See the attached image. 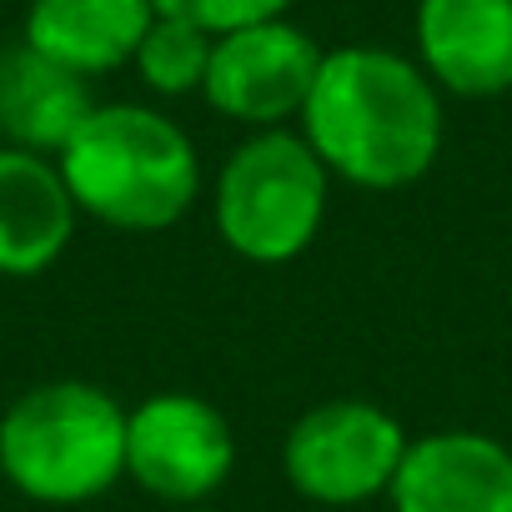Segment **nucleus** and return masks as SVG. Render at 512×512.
I'll return each instance as SVG.
<instances>
[{
	"label": "nucleus",
	"mask_w": 512,
	"mask_h": 512,
	"mask_svg": "<svg viewBox=\"0 0 512 512\" xmlns=\"http://www.w3.org/2000/svg\"><path fill=\"white\" fill-rule=\"evenodd\" d=\"M76 216L56 156L0 146V277L51 272L76 236Z\"/></svg>",
	"instance_id": "nucleus-10"
},
{
	"label": "nucleus",
	"mask_w": 512,
	"mask_h": 512,
	"mask_svg": "<svg viewBox=\"0 0 512 512\" xmlns=\"http://www.w3.org/2000/svg\"><path fill=\"white\" fill-rule=\"evenodd\" d=\"M392 512H512V447L472 427L407 442L392 477Z\"/></svg>",
	"instance_id": "nucleus-8"
},
{
	"label": "nucleus",
	"mask_w": 512,
	"mask_h": 512,
	"mask_svg": "<svg viewBox=\"0 0 512 512\" xmlns=\"http://www.w3.org/2000/svg\"><path fill=\"white\" fill-rule=\"evenodd\" d=\"M151 21V0H31L21 41L91 81L131 66Z\"/></svg>",
	"instance_id": "nucleus-12"
},
{
	"label": "nucleus",
	"mask_w": 512,
	"mask_h": 512,
	"mask_svg": "<svg viewBox=\"0 0 512 512\" xmlns=\"http://www.w3.org/2000/svg\"><path fill=\"white\" fill-rule=\"evenodd\" d=\"M327 186L332 171L307 146V136L277 126L246 136L211 191L216 236L256 267H282L302 256L327 216Z\"/></svg>",
	"instance_id": "nucleus-4"
},
{
	"label": "nucleus",
	"mask_w": 512,
	"mask_h": 512,
	"mask_svg": "<svg viewBox=\"0 0 512 512\" xmlns=\"http://www.w3.org/2000/svg\"><path fill=\"white\" fill-rule=\"evenodd\" d=\"M76 206L111 231H171L201 196L191 136L151 106H96L56 156Z\"/></svg>",
	"instance_id": "nucleus-2"
},
{
	"label": "nucleus",
	"mask_w": 512,
	"mask_h": 512,
	"mask_svg": "<svg viewBox=\"0 0 512 512\" xmlns=\"http://www.w3.org/2000/svg\"><path fill=\"white\" fill-rule=\"evenodd\" d=\"M236 467V437L221 407L196 392H156L126 412V477L176 507L206 502Z\"/></svg>",
	"instance_id": "nucleus-6"
},
{
	"label": "nucleus",
	"mask_w": 512,
	"mask_h": 512,
	"mask_svg": "<svg viewBox=\"0 0 512 512\" xmlns=\"http://www.w3.org/2000/svg\"><path fill=\"white\" fill-rule=\"evenodd\" d=\"M156 16H176L191 21L211 36L241 31V26H262V21H282L292 11V0H151Z\"/></svg>",
	"instance_id": "nucleus-14"
},
{
	"label": "nucleus",
	"mask_w": 512,
	"mask_h": 512,
	"mask_svg": "<svg viewBox=\"0 0 512 512\" xmlns=\"http://www.w3.org/2000/svg\"><path fill=\"white\" fill-rule=\"evenodd\" d=\"M302 136L332 176L362 191H402L442 151V96L417 61L382 46H342L322 56Z\"/></svg>",
	"instance_id": "nucleus-1"
},
{
	"label": "nucleus",
	"mask_w": 512,
	"mask_h": 512,
	"mask_svg": "<svg viewBox=\"0 0 512 512\" xmlns=\"http://www.w3.org/2000/svg\"><path fill=\"white\" fill-rule=\"evenodd\" d=\"M96 111L91 81L31 51L26 41L0 51V141L36 156H61Z\"/></svg>",
	"instance_id": "nucleus-11"
},
{
	"label": "nucleus",
	"mask_w": 512,
	"mask_h": 512,
	"mask_svg": "<svg viewBox=\"0 0 512 512\" xmlns=\"http://www.w3.org/2000/svg\"><path fill=\"white\" fill-rule=\"evenodd\" d=\"M407 442L412 437L387 407L362 397H332L292 422L282 442V472L307 502L352 507L392 492Z\"/></svg>",
	"instance_id": "nucleus-5"
},
{
	"label": "nucleus",
	"mask_w": 512,
	"mask_h": 512,
	"mask_svg": "<svg viewBox=\"0 0 512 512\" xmlns=\"http://www.w3.org/2000/svg\"><path fill=\"white\" fill-rule=\"evenodd\" d=\"M211 46H216L211 31H201L191 21H176V16H156L151 31L141 36L131 66L146 81V91H156V96H191V91L206 86Z\"/></svg>",
	"instance_id": "nucleus-13"
},
{
	"label": "nucleus",
	"mask_w": 512,
	"mask_h": 512,
	"mask_svg": "<svg viewBox=\"0 0 512 512\" xmlns=\"http://www.w3.org/2000/svg\"><path fill=\"white\" fill-rule=\"evenodd\" d=\"M417 66L467 101L512 91V0H417Z\"/></svg>",
	"instance_id": "nucleus-9"
},
{
	"label": "nucleus",
	"mask_w": 512,
	"mask_h": 512,
	"mask_svg": "<svg viewBox=\"0 0 512 512\" xmlns=\"http://www.w3.org/2000/svg\"><path fill=\"white\" fill-rule=\"evenodd\" d=\"M0 477L46 507H76L126 477V407L81 377L41 382L0 412Z\"/></svg>",
	"instance_id": "nucleus-3"
},
{
	"label": "nucleus",
	"mask_w": 512,
	"mask_h": 512,
	"mask_svg": "<svg viewBox=\"0 0 512 512\" xmlns=\"http://www.w3.org/2000/svg\"><path fill=\"white\" fill-rule=\"evenodd\" d=\"M322 46L282 21H262V26H241L216 36L211 46V66H206V106L236 126H256V131H277L292 116H302L312 81L322 71Z\"/></svg>",
	"instance_id": "nucleus-7"
}]
</instances>
